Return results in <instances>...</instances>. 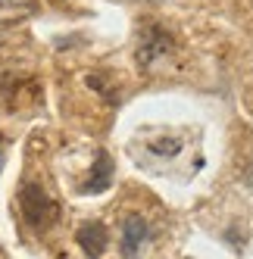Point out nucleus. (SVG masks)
Listing matches in <instances>:
<instances>
[{"instance_id":"4","label":"nucleus","mask_w":253,"mask_h":259,"mask_svg":"<svg viewBox=\"0 0 253 259\" xmlns=\"http://www.w3.org/2000/svg\"><path fill=\"white\" fill-rule=\"evenodd\" d=\"M75 240H78V247L85 250V256L97 259L106 250V244H110V231H106L103 222H85V225L75 231Z\"/></svg>"},{"instance_id":"2","label":"nucleus","mask_w":253,"mask_h":259,"mask_svg":"<svg viewBox=\"0 0 253 259\" xmlns=\"http://www.w3.org/2000/svg\"><path fill=\"white\" fill-rule=\"evenodd\" d=\"M172 47H175V41H172V34L166 31V28H159V25H147L141 31V41H138V63L144 66V69H150L156 60H162L166 53H172Z\"/></svg>"},{"instance_id":"7","label":"nucleus","mask_w":253,"mask_h":259,"mask_svg":"<svg viewBox=\"0 0 253 259\" xmlns=\"http://www.w3.org/2000/svg\"><path fill=\"white\" fill-rule=\"evenodd\" d=\"M0 169H4V147H0Z\"/></svg>"},{"instance_id":"6","label":"nucleus","mask_w":253,"mask_h":259,"mask_svg":"<svg viewBox=\"0 0 253 259\" xmlns=\"http://www.w3.org/2000/svg\"><path fill=\"white\" fill-rule=\"evenodd\" d=\"M150 150H153L156 156H175L178 150H182V141H178V138H169V141H153V144H150Z\"/></svg>"},{"instance_id":"3","label":"nucleus","mask_w":253,"mask_h":259,"mask_svg":"<svg viewBox=\"0 0 253 259\" xmlns=\"http://www.w3.org/2000/svg\"><path fill=\"white\" fill-rule=\"evenodd\" d=\"M147 240H150V225L141 215H129V219L122 222V234H119L122 259H138Z\"/></svg>"},{"instance_id":"1","label":"nucleus","mask_w":253,"mask_h":259,"mask_svg":"<svg viewBox=\"0 0 253 259\" xmlns=\"http://www.w3.org/2000/svg\"><path fill=\"white\" fill-rule=\"evenodd\" d=\"M19 209L25 215V222L34 228V231H47L53 222H57L60 209H57V203H53L47 197V191L41 188V184H22V191H19Z\"/></svg>"},{"instance_id":"5","label":"nucleus","mask_w":253,"mask_h":259,"mask_svg":"<svg viewBox=\"0 0 253 259\" xmlns=\"http://www.w3.org/2000/svg\"><path fill=\"white\" fill-rule=\"evenodd\" d=\"M110 184H113V159L106 150H100L94 169H91V178L81 184V194H100V191L110 188Z\"/></svg>"}]
</instances>
